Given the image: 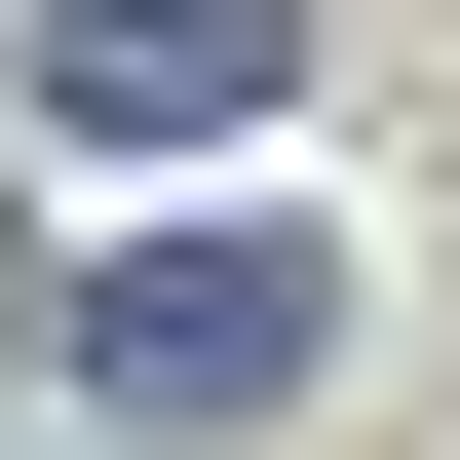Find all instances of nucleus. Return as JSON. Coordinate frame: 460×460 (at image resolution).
<instances>
[{
    "instance_id": "1",
    "label": "nucleus",
    "mask_w": 460,
    "mask_h": 460,
    "mask_svg": "<svg viewBox=\"0 0 460 460\" xmlns=\"http://www.w3.org/2000/svg\"><path fill=\"white\" fill-rule=\"evenodd\" d=\"M345 345V269L307 230H154V269H77V422H154V460H230L269 384Z\"/></svg>"
},
{
    "instance_id": "2",
    "label": "nucleus",
    "mask_w": 460,
    "mask_h": 460,
    "mask_svg": "<svg viewBox=\"0 0 460 460\" xmlns=\"http://www.w3.org/2000/svg\"><path fill=\"white\" fill-rule=\"evenodd\" d=\"M0 77H39V154H230L307 77V0H0Z\"/></svg>"
}]
</instances>
